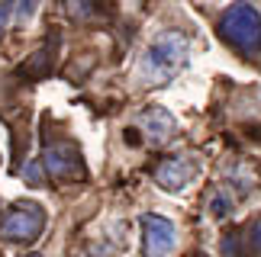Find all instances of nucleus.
<instances>
[{
	"label": "nucleus",
	"mask_w": 261,
	"mask_h": 257,
	"mask_svg": "<svg viewBox=\"0 0 261 257\" xmlns=\"http://www.w3.org/2000/svg\"><path fill=\"white\" fill-rule=\"evenodd\" d=\"M187 55H190V42H187L184 33L168 29V33L155 36L152 45L145 48L142 61H139V81H142L145 87L168 84L180 68L187 65Z\"/></svg>",
	"instance_id": "obj_1"
},
{
	"label": "nucleus",
	"mask_w": 261,
	"mask_h": 257,
	"mask_svg": "<svg viewBox=\"0 0 261 257\" xmlns=\"http://www.w3.org/2000/svg\"><path fill=\"white\" fill-rule=\"evenodd\" d=\"M219 36H223V42H229L236 52L261 55V13L252 4L239 0V4H232L223 13V19H219Z\"/></svg>",
	"instance_id": "obj_2"
},
{
	"label": "nucleus",
	"mask_w": 261,
	"mask_h": 257,
	"mask_svg": "<svg viewBox=\"0 0 261 257\" xmlns=\"http://www.w3.org/2000/svg\"><path fill=\"white\" fill-rule=\"evenodd\" d=\"M45 232V212L33 200H19L0 215V238L13 244H33Z\"/></svg>",
	"instance_id": "obj_3"
},
{
	"label": "nucleus",
	"mask_w": 261,
	"mask_h": 257,
	"mask_svg": "<svg viewBox=\"0 0 261 257\" xmlns=\"http://www.w3.org/2000/svg\"><path fill=\"white\" fill-rule=\"evenodd\" d=\"M42 171L58 183H81L87 177V167H84V157L77 151V145H71L68 138H52L45 148H42Z\"/></svg>",
	"instance_id": "obj_4"
},
{
	"label": "nucleus",
	"mask_w": 261,
	"mask_h": 257,
	"mask_svg": "<svg viewBox=\"0 0 261 257\" xmlns=\"http://www.w3.org/2000/svg\"><path fill=\"white\" fill-rule=\"evenodd\" d=\"M197 171H200V161L194 154H168L155 167V183L168 193H180L197 177Z\"/></svg>",
	"instance_id": "obj_5"
},
{
	"label": "nucleus",
	"mask_w": 261,
	"mask_h": 257,
	"mask_svg": "<svg viewBox=\"0 0 261 257\" xmlns=\"http://www.w3.org/2000/svg\"><path fill=\"white\" fill-rule=\"evenodd\" d=\"M139 225H142V251H145V257H165L174 248L177 229H174V222L165 219V215L148 212V215L139 219Z\"/></svg>",
	"instance_id": "obj_6"
},
{
	"label": "nucleus",
	"mask_w": 261,
	"mask_h": 257,
	"mask_svg": "<svg viewBox=\"0 0 261 257\" xmlns=\"http://www.w3.org/2000/svg\"><path fill=\"white\" fill-rule=\"evenodd\" d=\"M139 128H142L145 142L158 148L174 135V116L168 110H162V106H148V110L139 116Z\"/></svg>",
	"instance_id": "obj_7"
},
{
	"label": "nucleus",
	"mask_w": 261,
	"mask_h": 257,
	"mask_svg": "<svg viewBox=\"0 0 261 257\" xmlns=\"http://www.w3.org/2000/svg\"><path fill=\"white\" fill-rule=\"evenodd\" d=\"M223 251L236 257H261V215H255L245 229H239L229 241H223Z\"/></svg>",
	"instance_id": "obj_8"
},
{
	"label": "nucleus",
	"mask_w": 261,
	"mask_h": 257,
	"mask_svg": "<svg viewBox=\"0 0 261 257\" xmlns=\"http://www.w3.org/2000/svg\"><path fill=\"white\" fill-rule=\"evenodd\" d=\"M65 10L77 23H97L110 13V0H65Z\"/></svg>",
	"instance_id": "obj_9"
},
{
	"label": "nucleus",
	"mask_w": 261,
	"mask_h": 257,
	"mask_svg": "<svg viewBox=\"0 0 261 257\" xmlns=\"http://www.w3.org/2000/svg\"><path fill=\"white\" fill-rule=\"evenodd\" d=\"M36 7H39V0H13V23L16 26H26L29 19H33Z\"/></svg>",
	"instance_id": "obj_10"
},
{
	"label": "nucleus",
	"mask_w": 261,
	"mask_h": 257,
	"mask_svg": "<svg viewBox=\"0 0 261 257\" xmlns=\"http://www.w3.org/2000/svg\"><path fill=\"white\" fill-rule=\"evenodd\" d=\"M229 209H232V206H229V196H223V193H216L213 196V215H229Z\"/></svg>",
	"instance_id": "obj_11"
},
{
	"label": "nucleus",
	"mask_w": 261,
	"mask_h": 257,
	"mask_svg": "<svg viewBox=\"0 0 261 257\" xmlns=\"http://www.w3.org/2000/svg\"><path fill=\"white\" fill-rule=\"evenodd\" d=\"M7 16H10V4L0 7V36H4V26H7Z\"/></svg>",
	"instance_id": "obj_12"
},
{
	"label": "nucleus",
	"mask_w": 261,
	"mask_h": 257,
	"mask_svg": "<svg viewBox=\"0 0 261 257\" xmlns=\"http://www.w3.org/2000/svg\"><path fill=\"white\" fill-rule=\"evenodd\" d=\"M87 257H107V251H90Z\"/></svg>",
	"instance_id": "obj_13"
},
{
	"label": "nucleus",
	"mask_w": 261,
	"mask_h": 257,
	"mask_svg": "<svg viewBox=\"0 0 261 257\" xmlns=\"http://www.w3.org/2000/svg\"><path fill=\"white\" fill-rule=\"evenodd\" d=\"M29 257H42V254H29Z\"/></svg>",
	"instance_id": "obj_14"
}]
</instances>
